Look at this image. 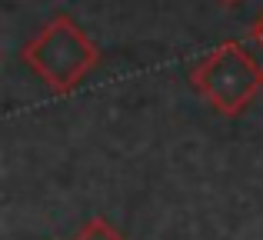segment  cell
<instances>
[{"instance_id": "cell-1", "label": "cell", "mask_w": 263, "mask_h": 240, "mask_svg": "<svg viewBox=\"0 0 263 240\" xmlns=\"http://www.w3.org/2000/svg\"><path fill=\"white\" fill-rule=\"evenodd\" d=\"M190 84L217 114L237 117L263 90V67L243 44L223 40L190 67Z\"/></svg>"}, {"instance_id": "cell-2", "label": "cell", "mask_w": 263, "mask_h": 240, "mask_svg": "<svg viewBox=\"0 0 263 240\" xmlns=\"http://www.w3.org/2000/svg\"><path fill=\"white\" fill-rule=\"evenodd\" d=\"M20 60L50 87L53 94H70L100 60L97 44L80 30L77 20L53 17L33 40H27Z\"/></svg>"}, {"instance_id": "cell-3", "label": "cell", "mask_w": 263, "mask_h": 240, "mask_svg": "<svg viewBox=\"0 0 263 240\" xmlns=\"http://www.w3.org/2000/svg\"><path fill=\"white\" fill-rule=\"evenodd\" d=\"M73 240H123V237L117 234V230L110 227L103 217H90V220L84 224V230H80Z\"/></svg>"}, {"instance_id": "cell-4", "label": "cell", "mask_w": 263, "mask_h": 240, "mask_svg": "<svg viewBox=\"0 0 263 240\" xmlns=\"http://www.w3.org/2000/svg\"><path fill=\"white\" fill-rule=\"evenodd\" d=\"M250 40H253V47H257V50H263V10L257 13V20L250 24Z\"/></svg>"}, {"instance_id": "cell-5", "label": "cell", "mask_w": 263, "mask_h": 240, "mask_svg": "<svg viewBox=\"0 0 263 240\" xmlns=\"http://www.w3.org/2000/svg\"><path fill=\"white\" fill-rule=\"evenodd\" d=\"M220 4H227V7H233V4H240V0H220Z\"/></svg>"}]
</instances>
